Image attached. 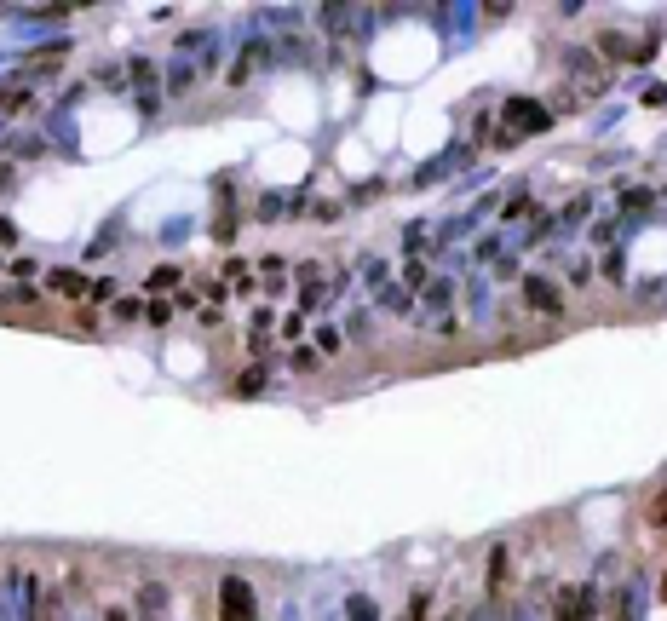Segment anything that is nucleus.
I'll list each match as a JSON object with an SVG mask.
<instances>
[{"instance_id": "obj_1", "label": "nucleus", "mask_w": 667, "mask_h": 621, "mask_svg": "<svg viewBox=\"0 0 667 621\" xmlns=\"http://www.w3.org/2000/svg\"><path fill=\"white\" fill-rule=\"evenodd\" d=\"M547 127H552V110L541 104V98H512V104H506V127H501V133L512 138V144L529 138V133H547Z\"/></svg>"}, {"instance_id": "obj_2", "label": "nucleus", "mask_w": 667, "mask_h": 621, "mask_svg": "<svg viewBox=\"0 0 667 621\" xmlns=\"http://www.w3.org/2000/svg\"><path fill=\"white\" fill-rule=\"evenodd\" d=\"M219 621H259V598L242 575H225L219 581Z\"/></svg>"}, {"instance_id": "obj_3", "label": "nucleus", "mask_w": 667, "mask_h": 621, "mask_svg": "<svg viewBox=\"0 0 667 621\" xmlns=\"http://www.w3.org/2000/svg\"><path fill=\"white\" fill-rule=\"evenodd\" d=\"M524 299L541 311V317H558V311H564V294L552 288L547 276H524Z\"/></svg>"}, {"instance_id": "obj_4", "label": "nucleus", "mask_w": 667, "mask_h": 621, "mask_svg": "<svg viewBox=\"0 0 667 621\" xmlns=\"http://www.w3.org/2000/svg\"><path fill=\"white\" fill-rule=\"evenodd\" d=\"M593 587H570V593L558 598V610H552V621H593Z\"/></svg>"}, {"instance_id": "obj_5", "label": "nucleus", "mask_w": 667, "mask_h": 621, "mask_svg": "<svg viewBox=\"0 0 667 621\" xmlns=\"http://www.w3.org/2000/svg\"><path fill=\"white\" fill-rule=\"evenodd\" d=\"M506 587H512V552H506V547H495V552H489V598L501 604V598H506Z\"/></svg>"}, {"instance_id": "obj_6", "label": "nucleus", "mask_w": 667, "mask_h": 621, "mask_svg": "<svg viewBox=\"0 0 667 621\" xmlns=\"http://www.w3.org/2000/svg\"><path fill=\"white\" fill-rule=\"evenodd\" d=\"M46 288H52L58 299H81L92 282H81V271H52V276H46Z\"/></svg>"}, {"instance_id": "obj_7", "label": "nucleus", "mask_w": 667, "mask_h": 621, "mask_svg": "<svg viewBox=\"0 0 667 621\" xmlns=\"http://www.w3.org/2000/svg\"><path fill=\"white\" fill-rule=\"evenodd\" d=\"M138 616H144V621L167 616V587H144V593H138Z\"/></svg>"}, {"instance_id": "obj_8", "label": "nucleus", "mask_w": 667, "mask_h": 621, "mask_svg": "<svg viewBox=\"0 0 667 621\" xmlns=\"http://www.w3.org/2000/svg\"><path fill=\"white\" fill-rule=\"evenodd\" d=\"M230 391H236V397H259V391H265V368H259V363L242 368V374L230 380Z\"/></svg>"}, {"instance_id": "obj_9", "label": "nucleus", "mask_w": 667, "mask_h": 621, "mask_svg": "<svg viewBox=\"0 0 667 621\" xmlns=\"http://www.w3.org/2000/svg\"><path fill=\"white\" fill-rule=\"evenodd\" d=\"M144 288H150V294H161V288H179V265H156V271L144 276Z\"/></svg>"}, {"instance_id": "obj_10", "label": "nucleus", "mask_w": 667, "mask_h": 621, "mask_svg": "<svg viewBox=\"0 0 667 621\" xmlns=\"http://www.w3.org/2000/svg\"><path fill=\"white\" fill-rule=\"evenodd\" d=\"M426 616H432V593H409V604H403L397 621H426Z\"/></svg>"}, {"instance_id": "obj_11", "label": "nucleus", "mask_w": 667, "mask_h": 621, "mask_svg": "<svg viewBox=\"0 0 667 621\" xmlns=\"http://www.w3.org/2000/svg\"><path fill=\"white\" fill-rule=\"evenodd\" d=\"M345 610H351V621H380V610H374V598H368V593H351Z\"/></svg>"}, {"instance_id": "obj_12", "label": "nucleus", "mask_w": 667, "mask_h": 621, "mask_svg": "<svg viewBox=\"0 0 667 621\" xmlns=\"http://www.w3.org/2000/svg\"><path fill=\"white\" fill-rule=\"evenodd\" d=\"M276 334H282V340L294 345L299 334H305V317H299V311H288V317H282V328H276Z\"/></svg>"}, {"instance_id": "obj_13", "label": "nucleus", "mask_w": 667, "mask_h": 621, "mask_svg": "<svg viewBox=\"0 0 667 621\" xmlns=\"http://www.w3.org/2000/svg\"><path fill=\"white\" fill-rule=\"evenodd\" d=\"M6 299H12V305H35V299H41V288H29V282H18V288H6Z\"/></svg>"}, {"instance_id": "obj_14", "label": "nucleus", "mask_w": 667, "mask_h": 621, "mask_svg": "<svg viewBox=\"0 0 667 621\" xmlns=\"http://www.w3.org/2000/svg\"><path fill=\"white\" fill-rule=\"evenodd\" d=\"M644 524H650V529H662V524H667V489L656 495V501H650V518H644Z\"/></svg>"}, {"instance_id": "obj_15", "label": "nucleus", "mask_w": 667, "mask_h": 621, "mask_svg": "<svg viewBox=\"0 0 667 621\" xmlns=\"http://www.w3.org/2000/svg\"><path fill=\"white\" fill-rule=\"evenodd\" d=\"M317 345H322V351H340V328H334V322H328V328H317Z\"/></svg>"}, {"instance_id": "obj_16", "label": "nucleus", "mask_w": 667, "mask_h": 621, "mask_svg": "<svg viewBox=\"0 0 667 621\" xmlns=\"http://www.w3.org/2000/svg\"><path fill=\"white\" fill-rule=\"evenodd\" d=\"M115 317L133 322V317H144V305H138V299H121V305H115Z\"/></svg>"}, {"instance_id": "obj_17", "label": "nucleus", "mask_w": 667, "mask_h": 621, "mask_svg": "<svg viewBox=\"0 0 667 621\" xmlns=\"http://www.w3.org/2000/svg\"><path fill=\"white\" fill-rule=\"evenodd\" d=\"M644 104H650V110H662V104H667V87H662V81H656V87H644Z\"/></svg>"}, {"instance_id": "obj_18", "label": "nucleus", "mask_w": 667, "mask_h": 621, "mask_svg": "<svg viewBox=\"0 0 667 621\" xmlns=\"http://www.w3.org/2000/svg\"><path fill=\"white\" fill-rule=\"evenodd\" d=\"M656 598L667 604V564H662V581H656Z\"/></svg>"}, {"instance_id": "obj_19", "label": "nucleus", "mask_w": 667, "mask_h": 621, "mask_svg": "<svg viewBox=\"0 0 667 621\" xmlns=\"http://www.w3.org/2000/svg\"><path fill=\"white\" fill-rule=\"evenodd\" d=\"M437 621H460V616H455V610H443V616H437Z\"/></svg>"}, {"instance_id": "obj_20", "label": "nucleus", "mask_w": 667, "mask_h": 621, "mask_svg": "<svg viewBox=\"0 0 667 621\" xmlns=\"http://www.w3.org/2000/svg\"><path fill=\"white\" fill-rule=\"evenodd\" d=\"M104 621H127V616H121V610H110V616H104Z\"/></svg>"}]
</instances>
